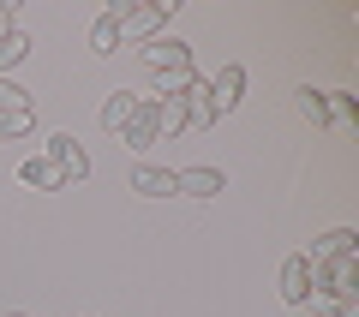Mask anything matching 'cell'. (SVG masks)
Segmentation results:
<instances>
[{"mask_svg":"<svg viewBox=\"0 0 359 317\" xmlns=\"http://www.w3.org/2000/svg\"><path fill=\"white\" fill-rule=\"evenodd\" d=\"M138 60L156 72V96H180V90L192 84V42H180V36H150V42H138Z\"/></svg>","mask_w":359,"mask_h":317,"instance_id":"1","label":"cell"},{"mask_svg":"<svg viewBox=\"0 0 359 317\" xmlns=\"http://www.w3.org/2000/svg\"><path fill=\"white\" fill-rule=\"evenodd\" d=\"M174 13H180V0H138V6L126 0V13H120V36L150 42V36H162V25H168Z\"/></svg>","mask_w":359,"mask_h":317,"instance_id":"2","label":"cell"},{"mask_svg":"<svg viewBox=\"0 0 359 317\" xmlns=\"http://www.w3.org/2000/svg\"><path fill=\"white\" fill-rule=\"evenodd\" d=\"M126 150H150V144H162V102L156 96H138V108H132V120L114 132Z\"/></svg>","mask_w":359,"mask_h":317,"instance_id":"3","label":"cell"},{"mask_svg":"<svg viewBox=\"0 0 359 317\" xmlns=\"http://www.w3.org/2000/svg\"><path fill=\"white\" fill-rule=\"evenodd\" d=\"M42 162H54V168H60V180H66V186L90 180V156H84V144H78L72 132H54V138H42Z\"/></svg>","mask_w":359,"mask_h":317,"instance_id":"4","label":"cell"},{"mask_svg":"<svg viewBox=\"0 0 359 317\" xmlns=\"http://www.w3.org/2000/svg\"><path fill=\"white\" fill-rule=\"evenodd\" d=\"M240 96H245V66H222V72L210 78V108H216V120L233 114V108H240Z\"/></svg>","mask_w":359,"mask_h":317,"instance_id":"5","label":"cell"},{"mask_svg":"<svg viewBox=\"0 0 359 317\" xmlns=\"http://www.w3.org/2000/svg\"><path fill=\"white\" fill-rule=\"evenodd\" d=\"M222 186H228L222 168H174V191L180 198H216Z\"/></svg>","mask_w":359,"mask_h":317,"instance_id":"6","label":"cell"},{"mask_svg":"<svg viewBox=\"0 0 359 317\" xmlns=\"http://www.w3.org/2000/svg\"><path fill=\"white\" fill-rule=\"evenodd\" d=\"M120 13H126V0H108L96 25H90V54H114L120 48Z\"/></svg>","mask_w":359,"mask_h":317,"instance_id":"7","label":"cell"},{"mask_svg":"<svg viewBox=\"0 0 359 317\" xmlns=\"http://www.w3.org/2000/svg\"><path fill=\"white\" fill-rule=\"evenodd\" d=\"M180 102H186V126H216V108H210V78H192V84L180 90Z\"/></svg>","mask_w":359,"mask_h":317,"instance_id":"8","label":"cell"},{"mask_svg":"<svg viewBox=\"0 0 359 317\" xmlns=\"http://www.w3.org/2000/svg\"><path fill=\"white\" fill-rule=\"evenodd\" d=\"M311 264H323V257H359V234L353 228H330V234H318L311 240Z\"/></svg>","mask_w":359,"mask_h":317,"instance_id":"9","label":"cell"},{"mask_svg":"<svg viewBox=\"0 0 359 317\" xmlns=\"http://www.w3.org/2000/svg\"><path fill=\"white\" fill-rule=\"evenodd\" d=\"M282 299L287 305H306L311 299V264H306V252H294L282 264Z\"/></svg>","mask_w":359,"mask_h":317,"instance_id":"10","label":"cell"},{"mask_svg":"<svg viewBox=\"0 0 359 317\" xmlns=\"http://www.w3.org/2000/svg\"><path fill=\"white\" fill-rule=\"evenodd\" d=\"M18 186H30V191H66V180H60V168H54V162L25 156V162H18Z\"/></svg>","mask_w":359,"mask_h":317,"instance_id":"11","label":"cell"},{"mask_svg":"<svg viewBox=\"0 0 359 317\" xmlns=\"http://www.w3.org/2000/svg\"><path fill=\"white\" fill-rule=\"evenodd\" d=\"M132 191H138V198H174V168L138 162V168H132Z\"/></svg>","mask_w":359,"mask_h":317,"instance_id":"12","label":"cell"},{"mask_svg":"<svg viewBox=\"0 0 359 317\" xmlns=\"http://www.w3.org/2000/svg\"><path fill=\"white\" fill-rule=\"evenodd\" d=\"M132 108H138V90H108L102 102V132H120L132 120Z\"/></svg>","mask_w":359,"mask_h":317,"instance_id":"13","label":"cell"},{"mask_svg":"<svg viewBox=\"0 0 359 317\" xmlns=\"http://www.w3.org/2000/svg\"><path fill=\"white\" fill-rule=\"evenodd\" d=\"M323 108H330V126H359V102L347 96V90H323Z\"/></svg>","mask_w":359,"mask_h":317,"instance_id":"14","label":"cell"},{"mask_svg":"<svg viewBox=\"0 0 359 317\" xmlns=\"http://www.w3.org/2000/svg\"><path fill=\"white\" fill-rule=\"evenodd\" d=\"M294 108H299V120H306V126H330V108H323V90L299 84V90H294Z\"/></svg>","mask_w":359,"mask_h":317,"instance_id":"15","label":"cell"},{"mask_svg":"<svg viewBox=\"0 0 359 317\" xmlns=\"http://www.w3.org/2000/svg\"><path fill=\"white\" fill-rule=\"evenodd\" d=\"M30 126H36V108H6V114H0V144L30 138Z\"/></svg>","mask_w":359,"mask_h":317,"instance_id":"16","label":"cell"},{"mask_svg":"<svg viewBox=\"0 0 359 317\" xmlns=\"http://www.w3.org/2000/svg\"><path fill=\"white\" fill-rule=\"evenodd\" d=\"M30 60V36L25 30H13V36H0V78H13V66Z\"/></svg>","mask_w":359,"mask_h":317,"instance_id":"17","label":"cell"},{"mask_svg":"<svg viewBox=\"0 0 359 317\" xmlns=\"http://www.w3.org/2000/svg\"><path fill=\"white\" fill-rule=\"evenodd\" d=\"M156 102H162V138L186 132V102H180V96H156Z\"/></svg>","mask_w":359,"mask_h":317,"instance_id":"18","label":"cell"},{"mask_svg":"<svg viewBox=\"0 0 359 317\" xmlns=\"http://www.w3.org/2000/svg\"><path fill=\"white\" fill-rule=\"evenodd\" d=\"M6 108H30V96L13 84V78H0V114H6Z\"/></svg>","mask_w":359,"mask_h":317,"instance_id":"19","label":"cell"},{"mask_svg":"<svg viewBox=\"0 0 359 317\" xmlns=\"http://www.w3.org/2000/svg\"><path fill=\"white\" fill-rule=\"evenodd\" d=\"M6 317H25V311H6Z\"/></svg>","mask_w":359,"mask_h":317,"instance_id":"20","label":"cell"}]
</instances>
